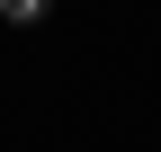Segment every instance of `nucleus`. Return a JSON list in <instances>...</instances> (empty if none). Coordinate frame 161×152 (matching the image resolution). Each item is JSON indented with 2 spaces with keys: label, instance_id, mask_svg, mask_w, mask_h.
Segmentation results:
<instances>
[{
  "label": "nucleus",
  "instance_id": "1",
  "mask_svg": "<svg viewBox=\"0 0 161 152\" xmlns=\"http://www.w3.org/2000/svg\"><path fill=\"white\" fill-rule=\"evenodd\" d=\"M45 9H54V0H0V18H9V27H36Z\"/></svg>",
  "mask_w": 161,
  "mask_h": 152
}]
</instances>
